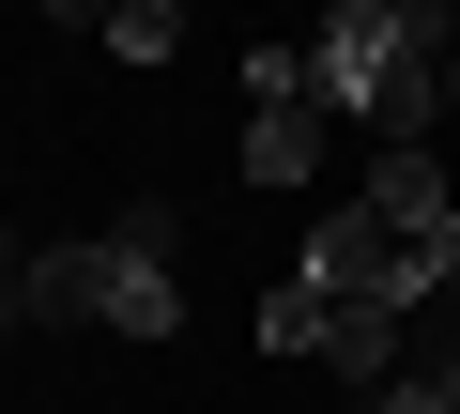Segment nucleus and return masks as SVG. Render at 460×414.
Wrapping results in <instances>:
<instances>
[{"mask_svg":"<svg viewBox=\"0 0 460 414\" xmlns=\"http://www.w3.org/2000/svg\"><path fill=\"white\" fill-rule=\"evenodd\" d=\"M445 62H460V31L429 16V0H338V16L307 31V92H323V123L353 108L384 154H429V123H445Z\"/></svg>","mask_w":460,"mask_h":414,"instance_id":"obj_1","label":"nucleus"},{"mask_svg":"<svg viewBox=\"0 0 460 414\" xmlns=\"http://www.w3.org/2000/svg\"><path fill=\"white\" fill-rule=\"evenodd\" d=\"M16 307H31V322H108V338H184V261H169V199L108 216L93 246H47V261H16Z\"/></svg>","mask_w":460,"mask_h":414,"instance_id":"obj_2","label":"nucleus"},{"mask_svg":"<svg viewBox=\"0 0 460 414\" xmlns=\"http://www.w3.org/2000/svg\"><path fill=\"white\" fill-rule=\"evenodd\" d=\"M323 169V92L307 47H246V184H307Z\"/></svg>","mask_w":460,"mask_h":414,"instance_id":"obj_3","label":"nucleus"},{"mask_svg":"<svg viewBox=\"0 0 460 414\" xmlns=\"http://www.w3.org/2000/svg\"><path fill=\"white\" fill-rule=\"evenodd\" d=\"M292 277H307L323 307H399V246H384V216H368V199H323ZM399 322H414V307H399Z\"/></svg>","mask_w":460,"mask_h":414,"instance_id":"obj_4","label":"nucleus"},{"mask_svg":"<svg viewBox=\"0 0 460 414\" xmlns=\"http://www.w3.org/2000/svg\"><path fill=\"white\" fill-rule=\"evenodd\" d=\"M353 199L384 216V246H414V231H445V216H460V184H445L429 154H368V184H353Z\"/></svg>","mask_w":460,"mask_h":414,"instance_id":"obj_5","label":"nucleus"},{"mask_svg":"<svg viewBox=\"0 0 460 414\" xmlns=\"http://www.w3.org/2000/svg\"><path fill=\"white\" fill-rule=\"evenodd\" d=\"M399 338H414L399 307H338V338H323V368H353V383L384 399V383H399Z\"/></svg>","mask_w":460,"mask_h":414,"instance_id":"obj_6","label":"nucleus"},{"mask_svg":"<svg viewBox=\"0 0 460 414\" xmlns=\"http://www.w3.org/2000/svg\"><path fill=\"white\" fill-rule=\"evenodd\" d=\"M93 47H108V62H184V16H169V0H108Z\"/></svg>","mask_w":460,"mask_h":414,"instance_id":"obj_7","label":"nucleus"},{"mask_svg":"<svg viewBox=\"0 0 460 414\" xmlns=\"http://www.w3.org/2000/svg\"><path fill=\"white\" fill-rule=\"evenodd\" d=\"M368 414H460V399H445V383H429V368H399V383H384V399H368Z\"/></svg>","mask_w":460,"mask_h":414,"instance_id":"obj_8","label":"nucleus"},{"mask_svg":"<svg viewBox=\"0 0 460 414\" xmlns=\"http://www.w3.org/2000/svg\"><path fill=\"white\" fill-rule=\"evenodd\" d=\"M429 383H445V399H460V307H445V322H429Z\"/></svg>","mask_w":460,"mask_h":414,"instance_id":"obj_9","label":"nucleus"},{"mask_svg":"<svg viewBox=\"0 0 460 414\" xmlns=\"http://www.w3.org/2000/svg\"><path fill=\"white\" fill-rule=\"evenodd\" d=\"M0 322H16V231H0Z\"/></svg>","mask_w":460,"mask_h":414,"instance_id":"obj_10","label":"nucleus"}]
</instances>
